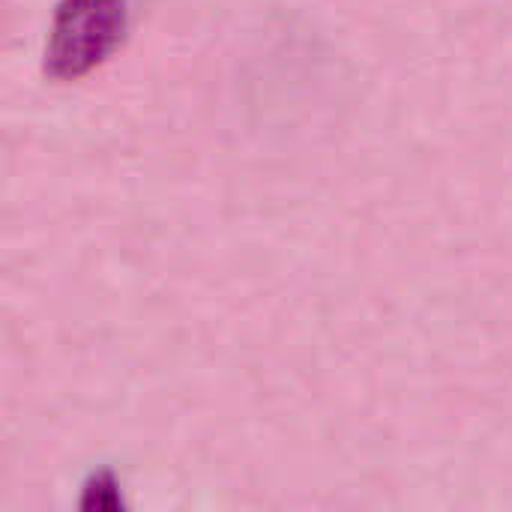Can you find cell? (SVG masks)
<instances>
[{
    "label": "cell",
    "mask_w": 512,
    "mask_h": 512,
    "mask_svg": "<svg viewBox=\"0 0 512 512\" xmlns=\"http://www.w3.org/2000/svg\"><path fill=\"white\" fill-rule=\"evenodd\" d=\"M126 0H60L45 42V75L78 81L99 69L126 39Z\"/></svg>",
    "instance_id": "6da1fadb"
}]
</instances>
